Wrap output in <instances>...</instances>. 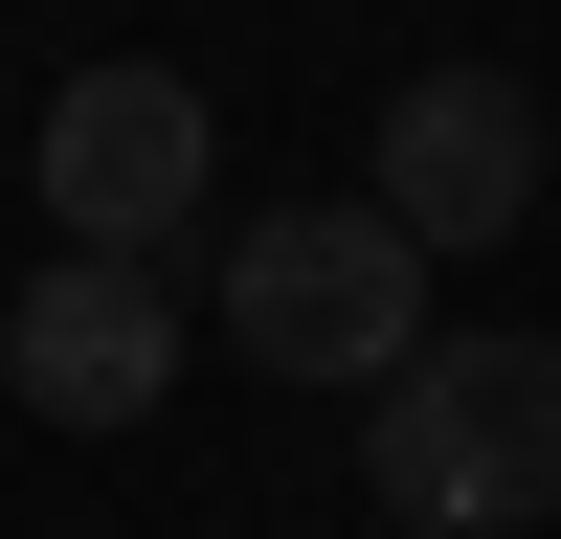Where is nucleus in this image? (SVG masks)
<instances>
[{
  "label": "nucleus",
  "instance_id": "obj_1",
  "mask_svg": "<svg viewBox=\"0 0 561 539\" xmlns=\"http://www.w3.org/2000/svg\"><path fill=\"white\" fill-rule=\"evenodd\" d=\"M359 494L404 539H517L561 517V337H427L359 404Z\"/></svg>",
  "mask_w": 561,
  "mask_h": 539
},
{
  "label": "nucleus",
  "instance_id": "obj_4",
  "mask_svg": "<svg viewBox=\"0 0 561 539\" xmlns=\"http://www.w3.org/2000/svg\"><path fill=\"white\" fill-rule=\"evenodd\" d=\"M359 203H382L404 248H494L517 203H561V90H517V68H404Z\"/></svg>",
  "mask_w": 561,
  "mask_h": 539
},
{
  "label": "nucleus",
  "instance_id": "obj_5",
  "mask_svg": "<svg viewBox=\"0 0 561 539\" xmlns=\"http://www.w3.org/2000/svg\"><path fill=\"white\" fill-rule=\"evenodd\" d=\"M180 337H203V314H180V293H158L135 248H45L23 293H0V382H23L45 427H158Z\"/></svg>",
  "mask_w": 561,
  "mask_h": 539
},
{
  "label": "nucleus",
  "instance_id": "obj_3",
  "mask_svg": "<svg viewBox=\"0 0 561 539\" xmlns=\"http://www.w3.org/2000/svg\"><path fill=\"white\" fill-rule=\"evenodd\" d=\"M23 180H45V248H135V270H158L225 158H203V90H180V68H68L45 135H23Z\"/></svg>",
  "mask_w": 561,
  "mask_h": 539
},
{
  "label": "nucleus",
  "instance_id": "obj_2",
  "mask_svg": "<svg viewBox=\"0 0 561 539\" xmlns=\"http://www.w3.org/2000/svg\"><path fill=\"white\" fill-rule=\"evenodd\" d=\"M225 314H248L270 382H359V404H382L404 359H427V248H404L382 203H248Z\"/></svg>",
  "mask_w": 561,
  "mask_h": 539
}]
</instances>
